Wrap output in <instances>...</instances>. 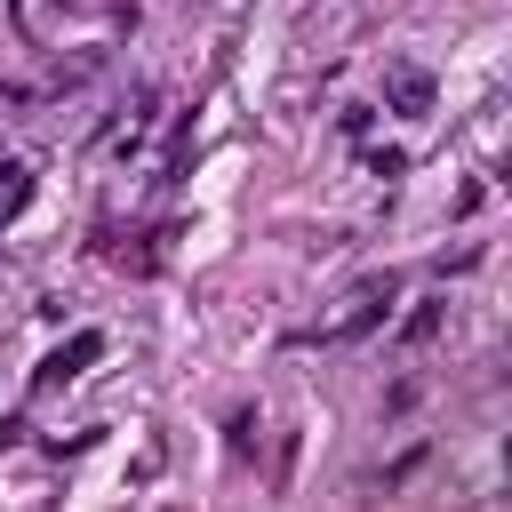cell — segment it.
Instances as JSON below:
<instances>
[{
	"label": "cell",
	"instance_id": "cell-4",
	"mask_svg": "<svg viewBox=\"0 0 512 512\" xmlns=\"http://www.w3.org/2000/svg\"><path fill=\"white\" fill-rule=\"evenodd\" d=\"M432 320H440V304H416V320H408L400 336H408V344H424V336H432Z\"/></svg>",
	"mask_w": 512,
	"mask_h": 512
},
{
	"label": "cell",
	"instance_id": "cell-1",
	"mask_svg": "<svg viewBox=\"0 0 512 512\" xmlns=\"http://www.w3.org/2000/svg\"><path fill=\"white\" fill-rule=\"evenodd\" d=\"M96 352H104V336H96V328H88V336H72V344H64V352H48V360H40V376H32V384H40V392H56V384H72V376H80V368H88V360H96Z\"/></svg>",
	"mask_w": 512,
	"mask_h": 512
},
{
	"label": "cell",
	"instance_id": "cell-3",
	"mask_svg": "<svg viewBox=\"0 0 512 512\" xmlns=\"http://www.w3.org/2000/svg\"><path fill=\"white\" fill-rule=\"evenodd\" d=\"M392 96H400V112H424V96H432V80H424V72H400V80H392Z\"/></svg>",
	"mask_w": 512,
	"mask_h": 512
},
{
	"label": "cell",
	"instance_id": "cell-2",
	"mask_svg": "<svg viewBox=\"0 0 512 512\" xmlns=\"http://www.w3.org/2000/svg\"><path fill=\"white\" fill-rule=\"evenodd\" d=\"M24 200H32V168H24V160H8V168H0V224H8Z\"/></svg>",
	"mask_w": 512,
	"mask_h": 512
}]
</instances>
